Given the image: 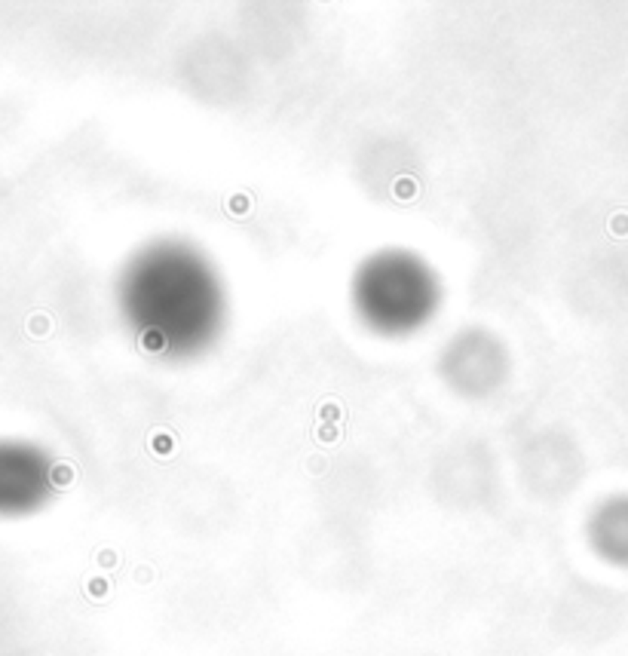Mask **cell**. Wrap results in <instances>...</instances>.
Here are the masks:
<instances>
[{
	"instance_id": "2",
	"label": "cell",
	"mask_w": 628,
	"mask_h": 656,
	"mask_svg": "<svg viewBox=\"0 0 628 656\" xmlns=\"http://www.w3.org/2000/svg\"><path fill=\"white\" fill-rule=\"evenodd\" d=\"M350 304L368 331L408 337L436 319L441 307V276L411 249H377L355 267Z\"/></svg>"
},
{
	"instance_id": "3",
	"label": "cell",
	"mask_w": 628,
	"mask_h": 656,
	"mask_svg": "<svg viewBox=\"0 0 628 656\" xmlns=\"http://www.w3.org/2000/svg\"><path fill=\"white\" fill-rule=\"evenodd\" d=\"M56 460L31 442L0 438V515H28L56 494Z\"/></svg>"
},
{
	"instance_id": "1",
	"label": "cell",
	"mask_w": 628,
	"mask_h": 656,
	"mask_svg": "<svg viewBox=\"0 0 628 656\" xmlns=\"http://www.w3.org/2000/svg\"><path fill=\"white\" fill-rule=\"evenodd\" d=\"M117 307L138 346L169 362L206 356L230 310L218 264L181 236H157L129 254Z\"/></svg>"
},
{
	"instance_id": "4",
	"label": "cell",
	"mask_w": 628,
	"mask_h": 656,
	"mask_svg": "<svg viewBox=\"0 0 628 656\" xmlns=\"http://www.w3.org/2000/svg\"><path fill=\"white\" fill-rule=\"evenodd\" d=\"M441 374L457 392L484 396L506 374V350L487 331H460L441 356Z\"/></svg>"
}]
</instances>
